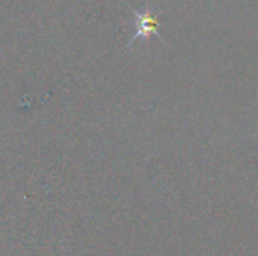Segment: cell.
Returning <instances> with one entry per match:
<instances>
[{
  "instance_id": "obj_1",
  "label": "cell",
  "mask_w": 258,
  "mask_h": 256,
  "mask_svg": "<svg viewBox=\"0 0 258 256\" xmlns=\"http://www.w3.org/2000/svg\"><path fill=\"white\" fill-rule=\"evenodd\" d=\"M135 14L138 15V32L136 35L133 36L132 42L141 36H150V35H159L157 33V27H159V21L157 18L151 14V12H144V14H139L135 11Z\"/></svg>"
}]
</instances>
